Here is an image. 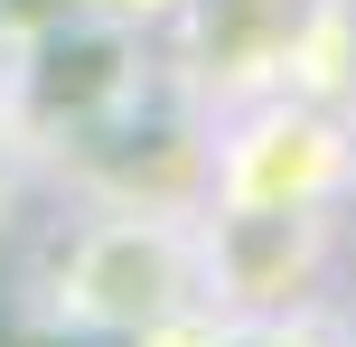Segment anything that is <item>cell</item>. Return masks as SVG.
<instances>
[{"label":"cell","instance_id":"277c9868","mask_svg":"<svg viewBox=\"0 0 356 347\" xmlns=\"http://www.w3.org/2000/svg\"><path fill=\"white\" fill-rule=\"evenodd\" d=\"M19 197H29V131L0 113V225L19 216Z\"/></svg>","mask_w":356,"mask_h":347},{"label":"cell","instance_id":"6da1fadb","mask_svg":"<svg viewBox=\"0 0 356 347\" xmlns=\"http://www.w3.org/2000/svg\"><path fill=\"white\" fill-rule=\"evenodd\" d=\"M66 310L85 329H131L160 338L197 310V235L169 225V207H104V216L75 225L66 244Z\"/></svg>","mask_w":356,"mask_h":347},{"label":"cell","instance_id":"7a4b0ae2","mask_svg":"<svg viewBox=\"0 0 356 347\" xmlns=\"http://www.w3.org/2000/svg\"><path fill=\"white\" fill-rule=\"evenodd\" d=\"M216 207H338L356 188V141L319 104H263L207 160Z\"/></svg>","mask_w":356,"mask_h":347},{"label":"cell","instance_id":"3957f363","mask_svg":"<svg viewBox=\"0 0 356 347\" xmlns=\"http://www.w3.org/2000/svg\"><path fill=\"white\" fill-rule=\"evenodd\" d=\"M319 273H328V207H216V225L197 235V291L253 319H282Z\"/></svg>","mask_w":356,"mask_h":347},{"label":"cell","instance_id":"5b68a950","mask_svg":"<svg viewBox=\"0 0 356 347\" xmlns=\"http://www.w3.org/2000/svg\"><path fill=\"white\" fill-rule=\"evenodd\" d=\"M225 347H338V338H319V329H309V319H263V329H244V338H225Z\"/></svg>","mask_w":356,"mask_h":347}]
</instances>
